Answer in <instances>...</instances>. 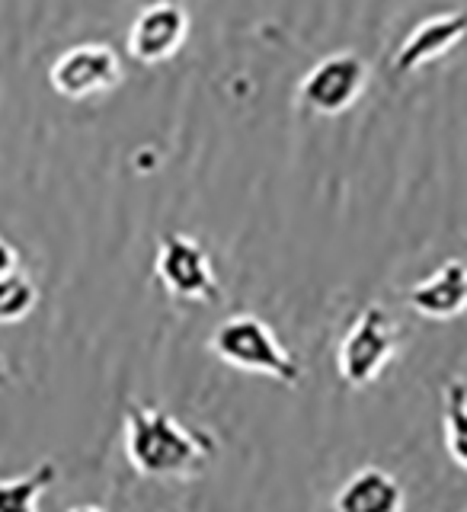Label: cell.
Wrapping results in <instances>:
<instances>
[{
  "label": "cell",
  "mask_w": 467,
  "mask_h": 512,
  "mask_svg": "<svg viewBox=\"0 0 467 512\" xmlns=\"http://www.w3.org/2000/svg\"><path fill=\"white\" fill-rule=\"evenodd\" d=\"M218 455L212 432L183 426L151 404L125 407V458L141 477H196Z\"/></svg>",
  "instance_id": "obj_1"
},
{
  "label": "cell",
  "mask_w": 467,
  "mask_h": 512,
  "mask_svg": "<svg viewBox=\"0 0 467 512\" xmlns=\"http://www.w3.org/2000/svg\"><path fill=\"white\" fill-rule=\"evenodd\" d=\"M212 352L231 368L250 375H266L272 381L285 384V388H298L301 384V365L288 352L266 320L256 314H234L224 317L212 333Z\"/></svg>",
  "instance_id": "obj_2"
},
{
  "label": "cell",
  "mask_w": 467,
  "mask_h": 512,
  "mask_svg": "<svg viewBox=\"0 0 467 512\" xmlns=\"http://www.w3.org/2000/svg\"><path fill=\"white\" fill-rule=\"evenodd\" d=\"M397 327L391 314L381 304H365L362 314L352 320V327L346 330L340 352H336V368L340 378L349 388H368L375 384L378 375L391 365L397 352Z\"/></svg>",
  "instance_id": "obj_3"
},
{
  "label": "cell",
  "mask_w": 467,
  "mask_h": 512,
  "mask_svg": "<svg viewBox=\"0 0 467 512\" xmlns=\"http://www.w3.org/2000/svg\"><path fill=\"white\" fill-rule=\"evenodd\" d=\"M154 276L173 298L202 301V304L221 301V285L212 269V260H208L199 240L189 234L170 231L160 237L154 256Z\"/></svg>",
  "instance_id": "obj_4"
},
{
  "label": "cell",
  "mask_w": 467,
  "mask_h": 512,
  "mask_svg": "<svg viewBox=\"0 0 467 512\" xmlns=\"http://www.w3.org/2000/svg\"><path fill=\"white\" fill-rule=\"evenodd\" d=\"M48 84L64 100H93L122 84V61L106 42H84L52 61Z\"/></svg>",
  "instance_id": "obj_5"
},
{
  "label": "cell",
  "mask_w": 467,
  "mask_h": 512,
  "mask_svg": "<svg viewBox=\"0 0 467 512\" xmlns=\"http://www.w3.org/2000/svg\"><path fill=\"white\" fill-rule=\"evenodd\" d=\"M368 87V64L356 52H336L320 58L301 77L298 96L317 116H340Z\"/></svg>",
  "instance_id": "obj_6"
},
{
  "label": "cell",
  "mask_w": 467,
  "mask_h": 512,
  "mask_svg": "<svg viewBox=\"0 0 467 512\" xmlns=\"http://www.w3.org/2000/svg\"><path fill=\"white\" fill-rule=\"evenodd\" d=\"M189 39V13L176 0H154L128 26V55L141 64L170 61Z\"/></svg>",
  "instance_id": "obj_7"
},
{
  "label": "cell",
  "mask_w": 467,
  "mask_h": 512,
  "mask_svg": "<svg viewBox=\"0 0 467 512\" xmlns=\"http://www.w3.org/2000/svg\"><path fill=\"white\" fill-rule=\"evenodd\" d=\"M464 39H467V10H452V13L426 16V20L416 26L404 42L397 45L394 71H400V74L420 71L423 64L448 55Z\"/></svg>",
  "instance_id": "obj_8"
},
{
  "label": "cell",
  "mask_w": 467,
  "mask_h": 512,
  "mask_svg": "<svg viewBox=\"0 0 467 512\" xmlns=\"http://www.w3.org/2000/svg\"><path fill=\"white\" fill-rule=\"evenodd\" d=\"M410 308L429 320H452L467 311V263L445 260L407 292Z\"/></svg>",
  "instance_id": "obj_9"
},
{
  "label": "cell",
  "mask_w": 467,
  "mask_h": 512,
  "mask_svg": "<svg viewBox=\"0 0 467 512\" xmlns=\"http://www.w3.org/2000/svg\"><path fill=\"white\" fill-rule=\"evenodd\" d=\"M404 487L381 468H362L333 496V512H404Z\"/></svg>",
  "instance_id": "obj_10"
},
{
  "label": "cell",
  "mask_w": 467,
  "mask_h": 512,
  "mask_svg": "<svg viewBox=\"0 0 467 512\" xmlns=\"http://www.w3.org/2000/svg\"><path fill=\"white\" fill-rule=\"evenodd\" d=\"M55 480H58V468L52 461H42L20 477H7L0 484V512H39L42 493Z\"/></svg>",
  "instance_id": "obj_11"
},
{
  "label": "cell",
  "mask_w": 467,
  "mask_h": 512,
  "mask_svg": "<svg viewBox=\"0 0 467 512\" xmlns=\"http://www.w3.org/2000/svg\"><path fill=\"white\" fill-rule=\"evenodd\" d=\"M445 445L455 464L467 471V384L461 378L445 384Z\"/></svg>",
  "instance_id": "obj_12"
},
{
  "label": "cell",
  "mask_w": 467,
  "mask_h": 512,
  "mask_svg": "<svg viewBox=\"0 0 467 512\" xmlns=\"http://www.w3.org/2000/svg\"><path fill=\"white\" fill-rule=\"evenodd\" d=\"M36 301V282L26 276V269L13 272V276H0V320L4 324H16V320L29 317Z\"/></svg>",
  "instance_id": "obj_13"
},
{
  "label": "cell",
  "mask_w": 467,
  "mask_h": 512,
  "mask_svg": "<svg viewBox=\"0 0 467 512\" xmlns=\"http://www.w3.org/2000/svg\"><path fill=\"white\" fill-rule=\"evenodd\" d=\"M13 272H20V253L10 240H0V276H13Z\"/></svg>",
  "instance_id": "obj_14"
},
{
  "label": "cell",
  "mask_w": 467,
  "mask_h": 512,
  "mask_svg": "<svg viewBox=\"0 0 467 512\" xmlns=\"http://www.w3.org/2000/svg\"><path fill=\"white\" fill-rule=\"evenodd\" d=\"M68 512H106V509H103V506H90V503H87V506H74V509H68Z\"/></svg>",
  "instance_id": "obj_15"
}]
</instances>
